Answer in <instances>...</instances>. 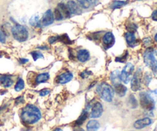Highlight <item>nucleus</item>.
<instances>
[{"mask_svg": "<svg viewBox=\"0 0 157 131\" xmlns=\"http://www.w3.org/2000/svg\"><path fill=\"white\" fill-rule=\"evenodd\" d=\"M41 118V111L35 105L28 104L21 110V119L25 124L32 125V124H34L39 121Z\"/></svg>", "mask_w": 157, "mask_h": 131, "instance_id": "nucleus-1", "label": "nucleus"}, {"mask_svg": "<svg viewBox=\"0 0 157 131\" xmlns=\"http://www.w3.org/2000/svg\"><path fill=\"white\" fill-rule=\"evenodd\" d=\"M97 92L104 101L110 102L114 97V90L107 83H101L97 87Z\"/></svg>", "mask_w": 157, "mask_h": 131, "instance_id": "nucleus-2", "label": "nucleus"}, {"mask_svg": "<svg viewBox=\"0 0 157 131\" xmlns=\"http://www.w3.org/2000/svg\"><path fill=\"white\" fill-rule=\"evenodd\" d=\"M140 106L147 111H152L155 108L156 101L153 100L151 95L147 92H141L140 94Z\"/></svg>", "mask_w": 157, "mask_h": 131, "instance_id": "nucleus-3", "label": "nucleus"}, {"mask_svg": "<svg viewBox=\"0 0 157 131\" xmlns=\"http://www.w3.org/2000/svg\"><path fill=\"white\" fill-rule=\"evenodd\" d=\"M12 34L15 40L21 42L26 41L29 38V32L27 29L20 25H15L12 28Z\"/></svg>", "mask_w": 157, "mask_h": 131, "instance_id": "nucleus-4", "label": "nucleus"}, {"mask_svg": "<svg viewBox=\"0 0 157 131\" xmlns=\"http://www.w3.org/2000/svg\"><path fill=\"white\" fill-rule=\"evenodd\" d=\"M133 71L134 65L132 63H127L121 73V81H122L124 84H128L132 79Z\"/></svg>", "mask_w": 157, "mask_h": 131, "instance_id": "nucleus-5", "label": "nucleus"}, {"mask_svg": "<svg viewBox=\"0 0 157 131\" xmlns=\"http://www.w3.org/2000/svg\"><path fill=\"white\" fill-rule=\"evenodd\" d=\"M143 73L141 69H137L131 79V89L133 91H138L141 87Z\"/></svg>", "mask_w": 157, "mask_h": 131, "instance_id": "nucleus-6", "label": "nucleus"}, {"mask_svg": "<svg viewBox=\"0 0 157 131\" xmlns=\"http://www.w3.org/2000/svg\"><path fill=\"white\" fill-rule=\"evenodd\" d=\"M54 19H55V18H54L53 12H52V10L49 9V10L46 11L41 19L40 20V25H42L44 27V26L50 25L54 22Z\"/></svg>", "mask_w": 157, "mask_h": 131, "instance_id": "nucleus-7", "label": "nucleus"}, {"mask_svg": "<svg viewBox=\"0 0 157 131\" xmlns=\"http://www.w3.org/2000/svg\"><path fill=\"white\" fill-rule=\"evenodd\" d=\"M103 106L100 102H95L91 107L90 117L91 118H99L103 114Z\"/></svg>", "mask_w": 157, "mask_h": 131, "instance_id": "nucleus-8", "label": "nucleus"}, {"mask_svg": "<svg viewBox=\"0 0 157 131\" xmlns=\"http://www.w3.org/2000/svg\"><path fill=\"white\" fill-rule=\"evenodd\" d=\"M115 43V38L112 32H107L103 37V44L106 49L111 48Z\"/></svg>", "mask_w": 157, "mask_h": 131, "instance_id": "nucleus-9", "label": "nucleus"}, {"mask_svg": "<svg viewBox=\"0 0 157 131\" xmlns=\"http://www.w3.org/2000/svg\"><path fill=\"white\" fill-rule=\"evenodd\" d=\"M144 58L146 65L148 66V67H150L151 64L153 63V61L156 59L155 52L153 50H151V49H149V50H147L144 53Z\"/></svg>", "mask_w": 157, "mask_h": 131, "instance_id": "nucleus-10", "label": "nucleus"}, {"mask_svg": "<svg viewBox=\"0 0 157 131\" xmlns=\"http://www.w3.org/2000/svg\"><path fill=\"white\" fill-rule=\"evenodd\" d=\"M152 120L149 118H144L143 119L138 120L133 124L134 128L137 129V130H141L143 128H145L146 127H148L152 124Z\"/></svg>", "mask_w": 157, "mask_h": 131, "instance_id": "nucleus-11", "label": "nucleus"}, {"mask_svg": "<svg viewBox=\"0 0 157 131\" xmlns=\"http://www.w3.org/2000/svg\"><path fill=\"white\" fill-rule=\"evenodd\" d=\"M73 79V75H72L71 72H64V73L61 74L60 75H58V78H57L56 81L58 84H64L68 83L69 81H71Z\"/></svg>", "mask_w": 157, "mask_h": 131, "instance_id": "nucleus-12", "label": "nucleus"}, {"mask_svg": "<svg viewBox=\"0 0 157 131\" xmlns=\"http://www.w3.org/2000/svg\"><path fill=\"white\" fill-rule=\"evenodd\" d=\"M67 6V8H68L69 11H70L71 14H74V15H81V14L82 13L81 9L75 2L71 1H71H68Z\"/></svg>", "mask_w": 157, "mask_h": 131, "instance_id": "nucleus-13", "label": "nucleus"}, {"mask_svg": "<svg viewBox=\"0 0 157 131\" xmlns=\"http://www.w3.org/2000/svg\"><path fill=\"white\" fill-rule=\"evenodd\" d=\"M77 58H78V61H80L81 62H85V61H88L89 58H90V53L87 50L81 49L78 52Z\"/></svg>", "mask_w": 157, "mask_h": 131, "instance_id": "nucleus-14", "label": "nucleus"}, {"mask_svg": "<svg viewBox=\"0 0 157 131\" xmlns=\"http://www.w3.org/2000/svg\"><path fill=\"white\" fill-rule=\"evenodd\" d=\"M125 38L127 41V44L130 47H135L137 45V40H136V37H135L134 34L130 33V32H127L125 34Z\"/></svg>", "mask_w": 157, "mask_h": 131, "instance_id": "nucleus-15", "label": "nucleus"}, {"mask_svg": "<svg viewBox=\"0 0 157 131\" xmlns=\"http://www.w3.org/2000/svg\"><path fill=\"white\" fill-rule=\"evenodd\" d=\"M13 84L12 78L9 75H1L0 76V84L4 87H9Z\"/></svg>", "mask_w": 157, "mask_h": 131, "instance_id": "nucleus-16", "label": "nucleus"}, {"mask_svg": "<svg viewBox=\"0 0 157 131\" xmlns=\"http://www.w3.org/2000/svg\"><path fill=\"white\" fill-rule=\"evenodd\" d=\"M114 92H116L118 96L124 97L127 94V88L126 86L123 85L121 83H118V84H114Z\"/></svg>", "mask_w": 157, "mask_h": 131, "instance_id": "nucleus-17", "label": "nucleus"}, {"mask_svg": "<svg viewBox=\"0 0 157 131\" xmlns=\"http://www.w3.org/2000/svg\"><path fill=\"white\" fill-rule=\"evenodd\" d=\"M58 8L60 10V12H61V14H62L63 17H64V18H70L71 14L68 8H67V6L65 4H64V3H60V4H58Z\"/></svg>", "mask_w": 157, "mask_h": 131, "instance_id": "nucleus-18", "label": "nucleus"}, {"mask_svg": "<svg viewBox=\"0 0 157 131\" xmlns=\"http://www.w3.org/2000/svg\"><path fill=\"white\" fill-rule=\"evenodd\" d=\"M100 128V124L98 121L91 120L87 124V131H98Z\"/></svg>", "mask_w": 157, "mask_h": 131, "instance_id": "nucleus-19", "label": "nucleus"}, {"mask_svg": "<svg viewBox=\"0 0 157 131\" xmlns=\"http://www.w3.org/2000/svg\"><path fill=\"white\" fill-rule=\"evenodd\" d=\"M110 80L113 84L120 83V81H121V71L119 70L113 71L110 75Z\"/></svg>", "mask_w": 157, "mask_h": 131, "instance_id": "nucleus-20", "label": "nucleus"}, {"mask_svg": "<svg viewBox=\"0 0 157 131\" xmlns=\"http://www.w3.org/2000/svg\"><path fill=\"white\" fill-rule=\"evenodd\" d=\"M49 78H50V75H49L48 73L40 74L35 78V82L37 84H41V83L46 82L47 81H48Z\"/></svg>", "mask_w": 157, "mask_h": 131, "instance_id": "nucleus-21", "label": "nucleus"}, {"mask_svg": "<svg viewBox=\"0 0 157 131\" xmlns=\"http://www.w3.org/2000/svg\"><path fill=\"white\" fill-rule=\"evenodd\" d=\"M87 117H88V114L87 111H83L82 114H81V116L78 118V119L75 122V125L78 127V126H81V124H83V123L87 120Z\"/></svg>", "mask_w": 157, "mask_h": 131, "instance_id": "nucleus-22", "label": "nucleus"}, {"mask_svg": "<svg viewBox=\"0 0 157 131\" xmlns=\"http://www.w3.org/2000/svg\"><path fill=\"white\" fill-rule=\"evenodd\" d=\"M29 24L33 27H37V26L40 25V18L38 15H35L30 18L29 20Z\"/></svg>", "mask_w": 157, "mask_h": 131, "instance_id": "nucleus-23", "label": "nucleus"}, {"mask_svg": "<svg viewBox=\"0 0 157 131\" xmlns=\"http://www.w3.org/2000/svg\"><path fill=\"white\" fill-rule=\"evenodd\" d=\"M25 87V82L21 78H19L18 81H17L16 84L15 86V91L18 92V91H21V90H23Z\"/></svg>", "mask_w": 157, "mask_h": 131, "instance_id": "nucleus-24", "label": "nucleus"}, {"mask_svg": "<svg viewBox=\"0 0 157 131\" xmlns=\"http://www.w3.org/2000/svg\"><path fill=\"white\" fill-rule=\"evenodd\" d=\"M126 2L124 1H114L110 6V8L113 9H119V8H121L123 6L126 5Z\"/></svg>", "mask_w": 157, "mask_h": 131, "instance_id": "nucleus-25", "label": "nucleus"}, {"mask_svg": "<svg viewBox=\"0 0 157 131\" xmlns=\"http://www.w3.org/2000/svg\"><path fill=\"white\" fill-rule=\"evenodd\" d=\"M53 15H54V18H55L57 21H61V20H62L63 18H64L62 14H61V12H60V10L58 9V8H56V9H55Z\"/></svg>", "mask_w": 157, "mask_h": 131, "instance_id": "nucleus-26", "label": "nucleus"}, {"mask_svg": "<svg viewBox=\"0 0 157 131\" xmlns=\"http://www.w3.org/2000/svg\"><path fill=\"white\" fill-rule=\"evenodd\" d=\"M129 104H130V107L132 108H136V107H137V101H136V98H135V97L133 95H130V98H129Z\"/></svg>", "mask_w": 157, "mask_h": 131, "instance_id": "nucleus-27", "label": "nucleus"}, {"mask_svg": "<svg viewBox=\"0 0 157 131\" xmlns=\"http://www.w3.org/2000/svg\"><path fill=\"white\" fill-rule=\"evenodd\" d=\"M58 40L59 41H61L62 42L65 43V44H71L72 41H71L70 38H69V37L67 36L66 34H64V35H61V36L58 37Z\"/></svg>", "mask_w": 157, "mask_h": 131, "instance_id": "nucleus-28", "label": "nucleus"}, {"mask_svg": "<svg viewBox=\"0 0 157 131\" xmlns=\"http://www.w3.org/2000/svg\"><path fill=\"white\" fill-rule=\"evenodd\" d=\"M32 58H33L34 61H37L39 58H43V55L41 54V52H40L39 51H34L31 53Z\"/></svg>", "mask_w": 157, "mask_h": 131, "instance_id": "nucleus-29", "label": "nucleus"}, {"mask_svg": "<svg viewBox=\"0 0 157 131\" xmlns=\"http://www.w3.org/2000/svg\"><path fill=\"white\" fill-rule=\"evenodd\" d=\"M79 2V4L82 6L84 9H87L90 7V2L89 0H77Z\"/></svg>", "mask_w": 157, "mask_h": 131, "instance_id": "nucleus-30", "label": "nucleus"}, {"mask_svg": "<svg viewBox=\"0 0 157 131\" xmlns=\"http://www.w3.org/2000/svg\"><path fill=\"white\" fill-rule=\"evenodd\" d=\"M127 29L128 30V32H130V33H134V32L136 31V29H137V26H136L135 24L131 23V24L128 25L127 26Z\"/></svg>", "mask_w": 157, "mask_h": 131, "instance_id": "nucleus-31", "label": "nucleus"}, {"mask_svg": "<svg viewBox=\"0 0 157 131\" xmlns=\"http://www.w3.org/2000/svg\"><path fill=\"white\" fill-rule=\"evenodd\" d=\"M127 56H128V52H126L125 53H124V55H123L122 57H117V58L115 59V61H117V62H121V63H124L125 62L126 60H127Z\"/></svg>", "mask_w": 157, "mask_h": 131, "instance_id": "nucleus-32", "label": "nucleus"}, {"mask_svg": "<svg viewBox=\"0 0 157 131\" xmlns=\"http://www.w3.org/2000/svg\"><path fill=\"white\" fill-rule=\"evenodd\" d=\"M151 80H152L151 74L146 73L145 78H144V82H145V84H147V85H148V84H150V81H151Z\"/></svg>", "mask_w": 157, "mask_h": 131, "instance_id": "nucleus-33", "label": "nucleus"}, {"mask_svg": "<svg viewBox=\"0 0 157 131\" xmlns=\"http://www.w3.org/2000/svg\"><path fill=\"white\" fill-rule=\"evenodd\" d=\"M150 67L153 70V73L156 75H157V59H156L153 61V63L151 64V66H150Z\"/></svg>", "mask_w": 157, "mask_h": 131, "instance_id": "nucleus-34", "label": "nucleus"}, {"mask_svg": "<svg viewBox=\"0 0 157 131\" xmlns=\"http://www.w3.org/2000/svg\"><path fill=\"white\" fill-rule=\"evenodd\" d=\"M91 74L92 72L90 71H83L82 73H81V77L82 78H88Z\"/></svg>", "mask_w": 157, "mask_h": 131, "instance_id": "nucleus-35", "label": "nucleus"}, {"mask_svg": "<svg viewBox=\"0 0 157 131\" xmlns=\"http://www.w3.org/2000/svg\"><path fill=\"white\" fill-rule=\"evenodd\" d=\"M50 90H48V89H43V90H41V91L39 92V94L40 96H42V97H44L46 96V95L49 94H50Z\"/></svg>", "mask_w": 157, "mask_h": 131, "instance_id": "nucleus-36", "label": "nucleus"}, {"mask_svg": "<svg viewBox=\"0 0 157 131\" xmlns=\"http://www.w3.org/2000/svg\"><path fill=\"white\" fill-rule=\"evenodd\" d=\"M0 42L5 43L6 42V36H5L4 33L0 30Z\"/></svg>", "mask_w": 157, "mask_h": 131, "instance_id": "nucleus-37", "label": "nucleus"}, {"mask_svg": "<svg viewBox=\"0 0 157 131\" xmlns=\"http://www.w3.org/2000/svg\"><path fill=\"white\" fill-rule=\"evenodd\" d=\"M58 41V37H56V36L51 37V38H49V39H48L49 43H51V44H52V43L55 42V41Z\"/></svg>", "mask_w": 157, "mask_h": 131, "instance_id": "nucleus-38", "label": "nucleus"}, {"mask_svg": "<svg viewBox=\"0 0 157 131\" xmlns=\"http://www.w3.org/2000/svg\"><path fill=\"white\" fill-rule=\"evenodd\" d=\"M144 44H145V45H150V44H152L151 39H150V38H146V39H144Z\"/></svg>", "mask_w": 157, "mask_h": 131, "instance_id": "nucleus-39", "label": "nucleus"}, {"mask_svg": "<svg viewBox=\"0 0 157 131\" xmlns=\"http://www.w3.org/2000/svg\"><path fill=\"white\" fill-rule=\"evenodd\" d=\"M152 18H153V20H154V21H157V9L155 10L154 12H153V14H152Z\"/></svg>", "mask_w": 157, "mask_h": 131, "instance_id": "nucleus-40", "label": "nucleus"}, {"mask_svg": "<svg viewBox=\"0 0 157 131\" xmlns=\"http://www.w3.org/2000/svg\"><path fill=\"white\" fill-rule=\"evenodd\" d=\"M29 60L25 59V58H20L19 59V63L20 64H25L26 62H28Z\"/></svg>", "mask_w": 157, "mask_h": 131, "instance_id": "nucleus-41", "label": "nucleus"}, {"mask_svg": "<svg viewBox=\"0 0 157 131\" xmlns=\"http://www.w3.org/2000/svg\"><path fill=\"white\" fill-rule=\"evenodd\" d=\"M23 98H21V97H19V98H18L16 99V103L17 104H18V103H22L23 102Z\"/></svg>", "mask_w": 157, "mask_h": 131, "instance_id": "nucleus-42", "label": "nucleus"}, {"mask_svg": "<svg viewBox=\"0 0 157 131\" xmlns=\"http://www.w3.org/2000/svg\"><path fill=\"white\" fill-rule=\"evenodd\" d=\"M74 131H85L84 130H83L82 128H80V127H77V128H75Z\"/></svg>", "mask_w": 157, "mask_h": 131, "instance_id": "nucleus-43", "label": "nucleus"}, {"mask_svg": "<svg viewBox=\"0 0 157 131\" xmlns=\"http://www.w3.org/2000/svg\"><path fill=\"white\" fill-rule=\"evenodd\" d=\"M53 131H63V130H61V128H56V129H55Z\"/></svg>", "mask_w": 157, "mask_h": 131, "instance_id": "nucleus-44", "label": "nucleus"}, {"mask_svg": "<svg viewBox=\"0 0 157 131\" xmlns=\"http://www.w3.org/2000/svg\"><path fill=\"white\" fill-rule=\"evenodd\" d=\"M154 40H155V41H156V42L157 43V33L156 34V35H155V37H154Z\"/></svg>", "mask_w": 157, "mask_h": 131, "instance_id": "nucleus-45", "label": "nucleus"}, {"mask_svg": "<svg viewBox=\"0 0 157 131\" xmlns=\"http://www.w3.org/2000/svg\"><path fill=\"white\" fill-rule=\"evenodd\" d=\"M89 1H90V2H94H94H96L97 0H89Z\"/></svg>", "mask_w": 157, "mask_h": 131, "instance_id": "nucleus-46", "label": "nucleus"}]
</instances>
